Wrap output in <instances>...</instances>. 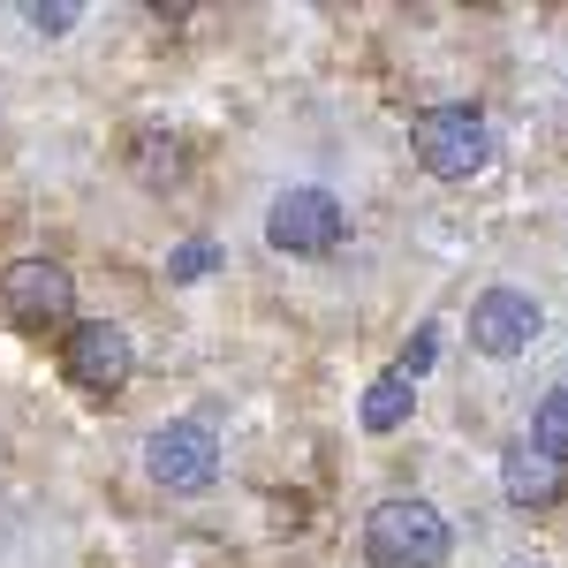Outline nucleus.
<instances>
[{"mask_svg":"<svg viewBox=\"0 0 568 568\" xmlns=\"http://www.w3.org/2000/svg\"><path fill=\"white\" fill-rule=\"evenodd\" d=\"M538 304H530L524 288H485L478 304H470V349L478 356H524L538 342Z\"/></svg>","mask_w":568,"mask_h":568,"instance_id":"obj_7","label":"nucleus"},{"mask_svg":"<svg viewBox=\"0 0 568 568\" xmlns=\"http://www.w3.org/2000/svg\"><path fill=\"white\" fill-rule=\"evenodd\" d=\"M342 235H349V213H342V197L318 190V182L281 190L273 213H265V243L288 251V258H326V251H342Z\"/></svg>","mask_w":568,"mask_h":568,"instance_id":"obj_3","label":"nucleus"},{"mask_svg":"<svg viewBox=\"0 0 568 568\" xmlns=\"http://www.w3.org/2000/svg\"><path fill=\"white\" fill-rule=\"evenodd\" d=\"M447 554H455V530L417 493H394L364 516V561L372 568H447Z\"/></svg>","mask_w":568,"mask_h":568,"instance_id":"obj_1","label":"nucleus"},{"mask_svg":"<svg viewBox=\"0 0 568 568\" xmlns=\"http://www.w3.org/2000/svg\"><path fill=\"white\" fill-rule=\"evenodd\" d=\"M144 470L168 485V493H205L220 478V439L213 425H160V433L144 439Z\"/></svg>","mask_w":568,"mask_h":568,"instance_id":"obj_6","label":"nucleus"},{"mask_svg":"<svg viewBox=\"0 0 568 568\" xmlns=\"http://www.w3.org/2000/svg\"><path fill=\"white\" fill-rule=\"evenodd\" d=\"M213 258H220L213 243H182L175 258H168V273H175V281H205V273H213Z\"/></svg>","mask_w":568,"mask_h":568,"instance_id":"obj_12","label":"nucleus"},{"mask_svg":"<svg viewBox=\"0 0 568 568\" xmlns=\"http://www.w3.org/2000/svg\"><path fill=\"white\" fill-rule=\"evenodd\" d=\"M433 334H439V326H425V334H417V342H409V356H402V372H409V379H417V372H425V364H433V349H439Z\"/></svg>","mask_w":568,"mask_h":568,"instance_id":"obj_14","label":"nucleus"},{"mask_svg":"<svg viewBox=\"0 0 568 568\" xmlns=\"http://www.w3.org/2000/svg\"><path fill=\"white\" fill-rule=\"evenodd\" d=\"M130 168H136V182L168 190V182L182 175V144H175V136H160V130H144V136H136V152H130Z\"/></svg>","mask_w":568,"mask_h":568,"instance_id":"obj_11","label":"nucleus"},{"mask_svg":"<svg viewBox=\"0 0 568 568\" xmlns=\"http://www.w3.org/2000/svg\"><path fill=\"white\" fill-rule=\"evenodd\" d=\"M409 402H417V379L394 364V372H379V379L364 387V409H356V417H364V433H402V425H409Z\"/></svg>","mask_w":568,"mask_h":568,"instance_id":"obj_9","label":"nucleus"},{"mask_svg":"<svg viewBox=\"0 0 568 568\" xmlns=\"http://www.w3.org/2000/svg\"><path fill=\"white\" fill-rule=\"evenodd\" d=\"M0 311L23 326V334H61L77 318V281L53 258H16L0 273Z\"/></svg>","mask_w":568,"mask_h":568,"instance_id":"obj_4","label":"nucleus"},{"mask_svg":"<svg viewBox=\"0 0 568 568\" xmlns=\"http://www.w3.org/2000/svg\"><path fill=\"white\" fill-rule=\"evenodd\" d=\"M500 493L516 508H554L561 500V463H546L538 447H508L500 455Z\"/></svg>","mask_w":568,"mask_h":568,"instance_id":"obj_8","label":"nucleus"},{"mask_svg":"<svg viewBox=\"0 0 568 568\" xmlns=\"http://www.w3.org/2000/svg\"><path fill=\"white\" fill-rule=\"evenodd\" d=\"M530 447H538L546 463H561V470H568V387H554L538 409H530Z\"/></svg>","mask_w":568,"mask_h":568,"instance_id":"obj_10","label":"nucleus"},{"mask_svg":"<svg viewBox=\"0 0 568 568\" xmlns=\"http://www.w3.org/2000/svg\"><path fill=\"white\" fill-rule=\"evenodd\" d=\"M61 372H69V387H84V394H122L136 372V349L114 318H77L61 334Z\"/></svg>","mask_w":568,"mask_h":568,"instance_id":"obj_5","label":"nucleus"},{"mask_svg":"<svg viewBox=\"0 0 568 568\" xmlns=\"http://www.w3.org/2000/svg\"><path fill=\"white\" fill-rule=\"evenodd\" d=\"M409 152H417V168L433 182H470L493 160V130H485L478 106H425L409 122Z\"/></svg>","mask_w":568,"mask_h":568,"instance_id":"obj_2","label":"nucleus"},{"mask_svg":"<svg viewBox=\"0 0 568 568\" xmlns=\"http://www.w3.org/2000/svg\"><path fill=\"white\" fill-rule=\"evenodd\" d=\"M23 16H31V23H39V31H69V23H77V16H84V8H77V0H31V8H23Z\"/></svg>","mask_w":568,"mask_h":568,"instance_id":"obj_13","label":"nucleus"}]
</instances>
